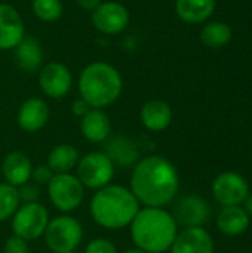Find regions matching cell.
Here are the masks:
<instances>
[{
    "instance_id": "obj_19",
    "label": "cell",
    "mask_w": 252,
    "mask_h": 253,
    "mask_svg": "<svg viewBox=\"0 0 252 253\" xmlns=\"http://www.w3.org/2000/svg\"><path fill=\"white\" fill-rule=\"evenodd\" d=\"M80 132L83 138L92 144L105 142L111 132V123L108 116L98 108H91L80 119Z\"/></svg>"
},
{
    "instance_id": "obj_3",
    "label": "cell",
    "mask_w": 252,
    "mask_h": 253,
    "mask_svg": "<svg viewBox=\"0 0 252 253\" xmlns=\"http://www.w3.org/2000/svg\"><path fill=\"white\" fill-rule=\"evenodd\" d=\"M140 211V203L126 187L108 184L97 190L91 199L89 212L95 224L107 230L129 227Z\"/></svg>"
},
{
    "instance_id": "obj_7",
    "label": "cell",
    "mask_w": 252,
    "mask_h": 253,
    "mask_svg": "<svg viewBox=\"0 0 252 253\" xmlns=\"http://www.w3.org/2000/svg\"><path fill=\"white\" fill-rule=\"evenodd\" d=\"M48 224H49L48 209L37 202L24 203L22 206L18 208V211L12 216L13 236H18L25 242H31L42 237Z\"/></svg>"
},
{
    "instance_id": "obj_32",
    "label": "cell",
    "mask_w": 252,
    "mask_h": 253,
    "mask_svg": "<svg viewBox=\"0 0 252 253\" xmlns=\"http://www.w3.org/2000/svg\"><path fill=\"white\" fill-rule=\"evenodd\" d=\"M102 3V0H77V4L88 12H94L100 4Z\"/></svg>"
},
{
    "instance_id": "obj_29",
    "label": "cell",
    "mask_w": 252,
    "mask_h": 253,
    "mask_svg": "<svg viewBox=\"0 0 252 253\" xmlns=\"http://www.w3.org/2000/svg\"><path fill=\"white\" fill-rule=\"evenodd\" d=\"M53 172L50 170V168L48 165H39L36 168H33L31 172V178L34 181V184L37 185H48L50 182V179L53 178Z\"/></svg>"
},
{
    "instance_id": "obj_15",
    "label": "cell",
    "mask_w": 252,
    "mask_h": 253,
    "mask_svg": "<svg viewBox=\"0 0 252 253\" xmlns=\"http://www.w3.org/2000/svg\"><path fill=\"white\" fill-rule=\"evenodd\" d=\"M49 120V107L42 98L25 99L18 110V126L24 132H39Z\"/></svg>"
},
{
    "instance_id": "obj_28",
    "label": "cell",
    "mask_w": 252,
    "mask_h": 253,
    "mask_svg": "<svg viewBox=\"0 0 252 253\" xmlns=\"http://www.w3.org/2000/svg\"><path fill=\"white\" fill-rule=\"evenodd\" d=\"M3 253H30V248L24 239L12 234L3 246Z\"/></svg>"
},
{
    "instance_id": "obj_31",
    "label": "cell",
    "mask_w": 252,
    "mask_h": 253,
    "mask_svg": "<svg viewBox=\"0 0 252 253\" xmlns=\"http://www.w3.org/2000/svg\"><path fill=\"white\" fill-rule=\"evenodd\" d=\"M92 107L85 101V99H82V98H77L73 104H71V113L76 116V117H83L89 110H91Z\"/></svg>"
},
{
    "instance_id": "obj_17",
    "label": "cell",
    "mask_w": 252,
    "mask_h": 253,
    "mask_svg": "<svg viewBox=\"0 0 252 253\" xmlns=\"http://www.w3.org/2000/svg\"><path fill=\"white\" fill-rule=\"evenodd\" d=\"M33 165L30 159L21 151H12L4 156L1 162V173L7 184L21 187L31 179Z\"/></svg>"
},
{
    "instance_id": "obj_20",
    "label": "cell",
    "mask_w": 252,
    "mask_h": 253,
    "mask_svg": "<svg viewBox=\"0 0 252 253\" xmlns=\"http://www.w3.org/2000/svg\"><path fill=\"white\" fill-rule=\"evenodd\" d=\"M13 50L16 65L22 71L36 73L40 71V68L43 67V49L37 39L25 36Z\"/></svg>"
},
{
    "instance_id": "obj_21",
    "label": "cell",
    "mask_w": 252,
    "mask_h": 253,
    "mask_svg": "<svg viewBox=\"0 0 252 253\" xmlns=\"http://www.w3.org/2000/svg\"><path fill=\"white\" fill-rule=\"evenodd\" d=\"M251 218L242 206H223L217 215V228L229 237L244 234L250 227Z\"/></svg>"
},
{
    "instance_id": "obj_1",
    "label": "cell",
    "mask_w": 252,
    "mask_h": 253,
    "mask_svg": "<svg viewBox=\"0 0 252 253\" xmlns=\"http://www.w3.org/2000/svg\"><path fill=\"white\" fill-rule=\"evenodd\" d=\"M129 190L146 208H165L174 202L180 190L175 166L162 156H147L134 166Z\"/></svg>"
},
{
    "instance_id": "obj_2",
    "label": "cell",
    "mask_w": 252,
    "mask_h": 253,
    "mask_svg": "<svg viewBox=\"0 0 252 253\" xmlns=\"http://www.w3.org/2000/svg\"><path fill=\"white\" fill-rule=\"evenodd\" d=\"M129 228L135 246L147 253L169 251L178 234V224L163 208L140 209Z\"/></svg>"
},
{
    "instance_id": "obj_18",
    "label": "cell",
    "mask_w": 252,
    "mask_h": 253,
    "mask_svg": "<svg viewBox=\"0 0 252 253\" xmlns=\"http://www.w3.org/2000/svg\"><path fill=\"white\" fill-rule=\"evenodd\" d=\"M140 120L146 129L162 132L172 122V108L163 99H150L141 107Z\"/></svg>"
},
{
    "instance_id": "obj_16",
    "label": "cell",
    "mask_w": 252,
    "mask_h": 253,
    "mask_svg": "<svg viewBox=\"0 0 252 253\" xmlns=\"http://www.w3.org/2000/svg\"><path fill=\"white\" fill-rule=\"evenodd\" d=\"M104 154L114 166L131 168L140 160V150L137 144L125 135L108 136L104 142Z\"/></svg>"
},
{
    "instance_id": "obj_4",
    "label": "cell",
    "mask_w": 252,
    "mask_h": 253,
    "mask_svg": "<svg viewBox=\"0 0 252 253\" xmlns=\"http://www.w3.org/2000/svg\"><path fill=\"white\" fill-rule=\"evenodd\" d=\"M77 87L82 99L92 108L102 110L119 99L123 90V79L116 67L97 61L82 70Z\"/></svg>"
},
{
    "instance_id": "obj_25",
    "label": "cell",
    "mask_w": 252,
    "mask_h": 253,
    "mask_svg": "<svg viewBox=\"0 0 252 253\" xmlns=\"http://www.w3.org/2000/svg\"><path fill=\"white\" fill-rule=\"evenodd\" d=\"M19 203L18 188L7 182H0V222L12 218L18 211Z\"/></svg>"
},
{
    "instance_id": "obj_12",
    "label": "cell",
    "mask_w": 252,
    "mask_h": 253,
    "mask_svg": "<svg viewBox=\"0 0 252 253\" xmlns=\"http://www.w3.org/2000/svg\"><path fill=\"white\" fill-rule=\"evenodd\" d=\"M211 211L208 202L198 194H187L181 197L174 208V219L184 228L203 227L209 219Z\"/></svg>"
},
{
    "instance_id": "obj_24",
    "label": "cell",
    "mask_w": 252,
    "mask_h": 253,
    "mask_svg": "<svg viewBox=\"0 0 252 253\" xmlns=\"http://www.w3.org/2000/svg\"><path fill=\"white\" fill-rule=\"evenodd\" d=\"M232 37L233 31L230 25L221 21L208 22L201 30V42L211 49H220L227 46L232 42Z\"/></svg>"
},
{
    "instance_id": "obj_13",
    "label": "cell",
    "mask_w": 252,
    "mask_h": 253,
    "mask_svg": "<svg viewBox=\"0 0 252 253\" xmlns=\"http://www.w3.org/2000/svg\"><path fill=\"white\" fill-rule=\"evenodd\" d=\"M25 37V25L19 12L7 3H0V50H12Z\"/></svg>"
},
{
    "instance_id": "obj_27",
    "label": "cell",
    "mask_w": 252,
    "mask_h": 253,
    "mask_svg": "<svg viewBox=\"0 0 252 253\" xmlns=\"http://www.w3.org/2000/svg\"><path fill=\"white\" fill-rule=\"evenodd\" d=\"M85 253H119L113 242L104 237L94 239L88 243Z\"/></svg>"
},
{
    "instance_id": "obj_35",
    "label": "cell",
    "mask_w": 252,
    "mask_h": 253,
    "mask_svg": "<svg viewBox=\"0 0 252 253\" xmlns=\"http://www.w3.org/2000/svg\"><path fill=\"white\" fill-rule=\"evenodd\" d=\"M68 253H79V252H76V251H73V252H68Z\"/></svg>"
},
{
    "instance_id": "obj_10",
    "label": "cell",
    "mask_w": 252,
    "mask_h": 253,
    "mask_svg": "<svg viewBox=\"0 0 252 253\" xmlns=\"http://www.w3.org/2000/svg\"><path fill=\"white\" fill-rule=\"evenodd\" d=\"M212 194L221 206H242L250 194V185L242 175L223 172L212 182Z\"/></svg>"
},
{
    "instance_id": "obj_6",
    "label": "cell",
    "mask_w": 252,
    "mask_h": 253,
    "mask_svg": "<svg viewBox=\"0 0 252 253\" xmlns=\"http://www.w3.org/2000/svg\"><path fill=\"white\" fill-rule=\"evenodd\" d=\"M50 203L61 212L76 211L85 197V187L71 173H55L48 184Z\"/></svg>"
},
{
    "instance_id": "obj_26",
    "label": "cell",
    "mask_w": 252,
    "mask_h": 253,
    "mask_svg": "<svg viewBox=\"0 0 252 253\" xmlns=\"http://www.w3.org/2000/svg\"><path fill=\"white\" fill-rule=\"evenodd\" d=\"M33 13L43 22H55L62 16V3L61 0H33L31 1Z\"/></svg>"
},
{
    "instance_id": "obj_9",
    "label": "cell",
    "mask_w": 252,
    "mask_h": 253,
    "mask_svg": "<svg viewBox=\"0 0 252 253\" xmlns=\"http://www.w3.org/2000/svg\"><path fill=\"white\" fill-rule=\"evenodd\" d=\"M92 25L102 34L114 36L125 31L129 25L131 13L128 7L119 1H102L94 12H91Z\"/></svg>"
},
{
    "instance_id": "obj_22",
    "label": "cell",
    "mask_w": 252,
    "mask_h": 253,
    "mask_svg": "<svg viewBox=\"0 0 252 253\" xmlns=\"http://www.w3.org/2000/svg\"><path fill=\"white\" fill-rule=\"evenodd\" d=\"M215 0H177L175 12L187 24H201L214 13Z\"/></svg>"
},
{
    "instance_id": "obj_34",
    "label": "cell",
    "mask_w": 252,
    "mask_h": 253,
    "mask_svg": "<svg viewBox=\"0 0 252 253\" xmlns=\"http://www.w3.org/2000/svg\"><path fill=\"white\" fill-rule=\"evenodd\" d=\"M123 253H147V252H144V251H141V249H138V248H134V249H128V251H125Z\"/></svg>"
},
{
    "instance_id": "obj_5",
    "label": "cell",
    "mask_w": 252,
    "mask_h": 253,
    "mask_svg": "<svg viewBox=\"0 0 252 253\" xmlns=\"http://www.w3.org/2000/svg\"><path fill=\"white\" fill-rule=\"evenodd\" d=\"M45 245L53 253L76 251L83 239V227L79 219L70 215H61L49 221L43 233Z\"/></svg>"
},
{
    "instance_id": "obj_11",
    "label": "cell",
    "mask_w": 252,
    "mask_h": 253,
    "mask_svg": "<svg viewBox=\"0 0 252 253\" xmlns=\"http://www.w3.org/2000/svg\"><path fill=\"white\" fill-rule=\"evenodd\" d=\"M39 84L43 93L52 99H61L68 95L73 86V76L67 65L61 62L45 64L39 71Z\"/></svg>"
},
{
    "instance_id": "obj_14",
    "label": "cell",
    "mask_w": 252,
    "mask_h": 253,
    "mask_svg": "<svg viewBox=\"0 0 252 253\" xmlns=\"http://www.w3.org/2000/svg\"><path fill=\"white\" fill-rule=\"evenodd\" d=\"M171 253H214V242L203 227L184 228L178 231Z\"/></svg>"
},
{
    "instance_id": "obj_30",
    "label": "cell",
    "mask_w": 252,
    "mask_h": 253,
    "mask_svg": "<svg viewBox=\"0 0 252 253\" xmlns=\"http://www.w3.org/2000/svg\"><path fill=\"white\" fill-rule=\"evenodd\" d=\"M18 194H19V200L24 203H34L37 202L39 196H40V190L37 184H24L21 187H18Z\"/></svg>"
},
{
    "instance_id": "obj_33",
    "label": "cell",
    "mask_w": 252,
    "mask_h": 253,
    "mask_svg": "<svg viewBox=\"0 0 252 253\" xmlns=\"http://www.w3.org/2000/svg\"><path fill=\"white\" fill-rule=\"evenodd\" d=\"M244 209H245V212L248 213V216L251 218L252 216V194L250 193L248 194V197L245 199V202H244V206H242Z\"/></svg>"
},
{
    "instance_id": "obj_8",
    "label": "cell",
    "mask_w": 252,
    "mask_h": 253,
    "mask_svg": "<svg viewBox=\"0 0 252 253\" xmlns=\"http://www.w3.org/2000/svg\"><path fill=\"white\" fill-rule=\"evenodd\" d=\"M77 179L89 190L107 187L114 176V165L104 153H89L79 159Z\"/></svg>"
},
{
    "instance_id": "obj_23",
    "label": "cell",
    "mask_w": 252,
    "mask_h": 253,
    "mask_svg": "<svg viewBox=\"0 0 252 253\" xmlns=\"http://www.w3.org/2000/svg\"><path fill=\"white\" fill-rule=\"evenodd\" d=\"M79 151L70 144L55 145L48 156V166L53 173H70L79 163Z\"/></svg>"
}]
</instances>
